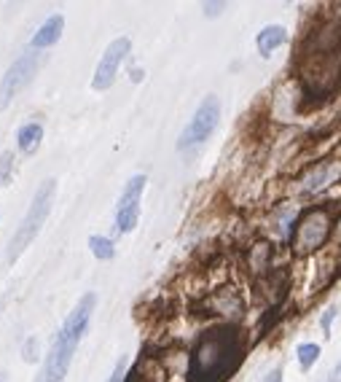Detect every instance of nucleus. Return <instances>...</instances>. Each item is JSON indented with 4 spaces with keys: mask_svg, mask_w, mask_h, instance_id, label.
<instances>
[{
    "mask_svg": "<svg viewBox=\"0 0 341 382\" xmlns=\"http://www.w3.org/2000/svg\"><path fill=\"white\" fill-rule=\"evenodd\" d=\"M54 194H57V181H54V178H46L44 184L35 189V197H32V202H30V210L25 213L22 224L16 227V231L11 234V240H8V248H6V259L8 261H16L25 250H27V245L35 243V237L41 234L46 218H49V213H51Z\"/></svg>",
    "mask_w": 341,
    "mask_h": 382,
    "instance_id": "7ed1b4c3",
    "label": "nucleus"
},
{
    "mask_svg": "<svg viewBox=\"0 0 341 382\" xmlns=\"http://www.w3.org/2000/svg\"><path fill=\"white\" fill-rule=\"evenodd\" d=\"M264 382H282V367H277V369H271L266 374V380Z\"/></svg>",
    "mask_w": 341,
    "mask_h": 382,
    "instance_id": "412c9836",
    "label": "nucleus"
},
{
    "mask_svg": "<svg viewBox=\"0 0 341 382\" xmlns=\"http://www.w3.org/2000/svg\"><path fill=\"white\" fill-rule=\"evenodd\" d=\"M317 358H320V345L307 342V345H301V348H298V364H301L304 371L314 367V361H317Z\"/></svg>",
    "mask_w": 341,
    "mask_h": 382,
    "instance_id": "4468645a",
    "label": "nucleus"
},
{
    "mask_svg": "<svg viewBox=\"0 0 341 382\" xmlns=\"http://www.w3.org/2000/svg\"><path fill=\"white\" fill-rule=\"evenodd\" d=\"M35 358H38V336H27L25 345H22V361L35 364Z\"/></svg>",
    "mask_w": 341,
    "mask_h": 382,
    "instance_id": "dca6fc26",
    "label": "nucleus"
},
{
    "mask_svg": "<svg viewBox=\"0 0 341 382\" xmlns=\"http://www.w3.org/2000/svg\"><path fill=\"white\" fill-rule=\"evenodd\" d=\"M146 184H148L146 175H132L127 181V186H124L119 205H116V231L119 234H129L137 227V221H140V199H143Z\"/></svg>",
    "mask_w": 341,
    "mask_h": 382,
    "instance_id": "0eeeda50",
    "label": "nucleus"
},
{
    "mask_svg": "<svg viewBox=\"0 0 341 382\" xmlns=\"http://www.w3.org/2000/svg\"><path fill=\"white\" fill-rule=\"evenodd\" d=\"M89 250L94 253V259L100 261H110L116 256V245L110 243L108 237H100V234H91L89 237Z\"/></svg>",
    "mask_w": 341,
    "mask_h": 382,
    "instance_id": "ddd939ff",
    "label": "nucleus"
},
{
    "mask_svg": "<svg viewBox=\"0 0 341 382\" xmlns=\"http://www.w3.org/2000/svg\"><path fill=\"white\" fill-rule=\"evenodd\" d=\"M0 382H6V371H0Z\"/></svg>",
    "mask_w": 341,
    "mask_h": 382,
    "instance_id": "4be33fe9",
    "label": "nucleus"
},
{
    "mask_svg": "<svg viewBox=\"0 0 341 382\" xmlns=\"http://www.w3.org/2000/svg\"><path fill=\"white\" fill-rule=\"evenodd\" d=\"M285 41H288V30H285L282 25H269V27H264V30L258 32L255 46L261 51V57H269V54L277 46H282Z\"/></svg>",
    "mask_w": 341,
    "mask_h": 382,
    "instance_id": "f8f14e48",
    "label": "nucleus"
},
{
    "mask_svg": "<svg viewBox=\"0 0 341 382\" xmlns=\"http://www.w3.org/2000/svg\"><path fill=\"white\" fill-rule=\"evenodd\" d=\"M336 315H339V307L330 305L326 310V315H323V321H320L323 323V334L326 336H330V326H333V321H336Z\"/></svg>",
    "mask_w": 341,
    "mask_h": 382,
    "instance_id": "a211bd4d",
    "label": "nucleus"
},
{
    "mask_svg": "<svg viewBox=\"0 0 341 382\" xmlns=\"http://www.w3.org/2000/svg\"><path fill=\"white\" fill-rule=\"evenodd\" d=\"M129 49H132V44H129V38H124V35L108 44L105 54L100 57V62H97L94 78H91V89H94V92H105V89L113 87V81L119 76L121 62L129 54Z\"/></svg>",
    "mask_w": 341,
    "mask_h": 382,
    "instance_id": "6e6552de",
    "label": "nucleus"
},
{
    "mask_svg": "<svg viewBox=\"0 0 341 382\" xmlns=\"http://www.w3.org/2000/svg\"><path fill=\"white\" fill-rule=\"evenodd\" d=\"M35 68H38V51L30 49L3 73V78H0V110L8 108V103L30 84L35 76Z\"/></svg>",
    "mask_w": 341,
    "mask_h": 382,
    "instance_id": "423d86ee",
    "label": "nucleus"
},
{
    "mask_svg": "<svg viewBox=\"0 0 341 382\" xmlns=\"http://www.w3.org/2000/svg\"><path fill=\"white\" fill-rule=\"evenodd\" d=\"M62 30H65V16L51 14L44 25L35 30V35L30 38V49H32V51H41V49L54 46V44L62 38Z\"/></svg>",
    "mask_w": 341,
    "mask_h": 382,
    "instance_id": "9d476101",
    "label": "nucleus"
},
{
    "mask_svg": "<svg viewBox=\"0 0 341 382\" xmlns=\"http://www.w3.org/2000/svg\"><path fill=\"white\" fill-rule=\"evenodd\" d=\"M11 172H14V153L3 151L0 153V186L11 184Z\"/></svg>",
    "mask_w": 341,
    "mask_h": 382,
    "instance_id": "2eb2a0df",
    "label": "nucleus"
},
{
    "mask_svg": "<svg viewBox=\"0 0 341 382\" xmlns=\"http://www.w3.org/2000/svg\"><path fill=\"white\" fill-rule=\"evenodd\" d=\"M226 8V3H205V14L207 16H218Z\"/></svg>",
    "mask_w": 341,
    "mask_h": 382,
    "instance_id": "6ab92c4d",
    "label": "nucleus"
},
{
    "mask_svg": "<svg viewBox=\"0 0 341 382\" xmlns=\"http://www.w3.org/2000/svg\"><path fill=\"white\" fill-rule=\"evenodd\" d=\"M94 307H97V293H94V291L84 293V296L78 299V305L70 310V315H67L65 323L60 326L57 336L51 339V348L46 352L44 369H41V374L35 377V382H62L65 380L67 369L73 364L75 350H78L81 339H84L86 329H89Z\"/></svg>",
    "mask_w": 341,
    "mask_h": 382,
    "instance_id": "f03ea898",
    "label": "nucleus"
},
{
    "mask_svg": "<svg viewBox=\"0 0 341 382\" xmlns=\"http://www.w3.org/2000/svg\"><path fill=\"white\" fill-rule=\"evenodd\" d=\"M323 382H341V361L333 369H330V371H328L326 380H323Z\"/></svg>",
    "mask_w": 341,
    "mask_h": 382,
    "instance_id": "aec40b11",
    "label": "nucleus"
},
{
    "mask_svg": "<svg viewBox=\"0 0 341 382\" xmlns=\"http://www.w3.org/2000/svg\"><path fill=\"white\" fill-rule=\"evenodd\" d=\"M127 358H119L116 361V367H113V371H110V377H108V382H127Z\"/></svg>",
    "mask_w": 341,
    "mask_h": 382,
    "instance_id": "f3484780",
    "label": "nucleus"
},
{
    "mask_svg": "<svg viewBox=\"0 0 341 382\" xmlns=\"http://www.w3.org/2000/svg\"><path fill=\"white\" fill-rule=\"evenodd\" d=\"M218 122H221V100H218V94H207L199 103V108L193 110L191 122L186 124V129L180 132L178 151H188V148L202 146L215 132Z\"/></svg>",
    "mask_w": 341,
    "mask_h": 382,
    "instance_id": "20e7f679",
    "label": "nucleus"
},
{
    "mask_svg": "<svg viewBox=\"0 0 341 382\" xmlns=\"http://www.w3.org/2000/svg\"><path fill=\"white\" fill-rule=\"evenodd\" d=\"M341 178V162H323V165H317L314 170H309L304 178H301V191L304 194H317V191H323L328 189L330 184H336Z\"/></svg>",
    "mask_w": 341,
    "mask_h": 382,
    "instance_id": "1a4fd4ad",
    "label": "nucleus"
},
{
    "mask_svg": "<svg viewBox=\"0 0 341 382\" xmlns=\"http://www.w3.org/2000/svg\"><path fill=\"white\" fill-rule=\"evenodd\" d=\"M245 361V334L218 326L199 336L188 361V382H226Z\"/></svg>",
    "mask_w": 341,
    "mask_h": 382,
    "instance_id": "f257e3e1",
    "label": "nucleus"
},
{
    "mask_svg": "<svg viewBox=\"0 0 341 382\" xmlns=\"http://www.w3.org/2000/svg\"><path fill=\"white\" fill-rule=\"evenodd\" d=\"M41 140H44V124L41 122H27L16 129V146L27 156H32L41 148Z\"/></svg>",
    "mask_w": 341,
    "mask_h": 382,
    "instance_id": "9b49d317",
    "label": "nucleus"
},
{
    "mask_svg": "<svg viewBox=\"0 0 341 382\" xmlns=\"http://www.w3.org/2000/svg\"><path fill=\"white\" fill-rule=\"evenodd\" d=\"M328 234H330V213L326 208H311L309 213L298 221L293 248H296V253H311L326 243Z\"/></svg>",
    "mask_w": 341,
    "mask_h": 382,
    "instance_id": "39448f33",
    "label": "nucleus"
}]
</instances>
